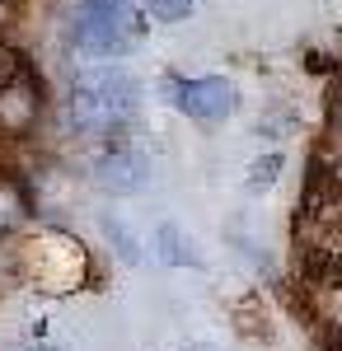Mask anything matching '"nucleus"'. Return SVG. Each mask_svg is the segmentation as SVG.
Returning <instances> with one entry per match:
<instances>
[{
  "label": "nucleus",
  "mask_w": 342,
  "mask_h": 351,
  "mask_svg": "<svg viewBox=\"0 0 342 351\" xmlns=\"http://www.w3.org/2000/svg\"><path fill=\"white\" fill-rule=\"evenodd\" d=\"M141 24H136V0H76V38L80 52L89 56H117L122 47H132Z\"/></svg>",
  "instance_id": "f03ea898"
},
{
  "label": "nucleus",
  "mask_w": 342,
  "mask_h": 351,
  "mask_svg": "<svg viewBox=\"0 0 342 351\" xmlns=\"http://www.w3.org/2000/svg\"><path fill=\"white\" fill-rule=\"evenodd\" d=\"M319 351H342V324L319 319Z\"/></svg>",
  "instance_id": "1a4fd4ad"
},
{
  "label": "nucleus",
  "mask_w": 342,
  "mask_h": 351,
  "mask_svg": "<svg viewBox=\"0 0 342 351\" xmlns=\"http://www.w3.org/2000/svg\"><path fill=\"white\" fill-rule=\"evenodd\" d=\"M277 169H282V155H267V160H258V164H253L249 188H263V183H272V178H277Z\"/></svg>",
  "instance_id": "9d476101"
},
{
  "label": "nucleus",
  "mask_w": 342,
  "mask_h": 351,
  "mask_svg": "<svg viewBox=\"0 0 342 351\" xmlns=\"http://www.w3.org/2000/svg\"><path fill=\"white\" fill-rule=\"evenodd\" d=\"M179 99V108L187 117H202V122H216V117H230L239 108V94L230 80H220V75H207V80H187V84H169Z\"/></svg>",
  "instance_id": "7ed1b4c3"
},
{
  "label": "nucleus",
  "mask_w": 342,
  "mask_h": 351,
  "mask_svg": "<svg viewBox=\"0 0 342 351\" xmlns=\"http://www.w3.org/2000/svg\"><path fill=\"white\" fill-rule=\"evenodd\" d=\"M328 281H333V286H338V291H342V253H338V258H333V267H328Z\"/></svg>",
  "instance_id": "f8f14e48"
},
{
  "label": "nucleus",
  "mask_w": 342,
  "mask_h": 351,
  "mask_svg": "<svg viewBox=\"0 0 342 351\" xmlns=\"http://www.w3.org/2000/svg\"><path fill=\"white\" fill-rule=\"evenodd\" d=\"M328 122H333V127L342 122V80L328 89Z\"/></svg>",
  "instance_id": "9b49d317"
},
{
  "label": "nucleus",
  "mask_w": 342,
  "mask_h": 351,
  "mask_svg": "<svg viewBox=\"0 0 342 351\" xmlns=\"http://www.w3.org/2000/svg\"><path fill=\"white\" fill-rule=\"evenodd\" d=\"M28 351H52V347H28Z\"/></svg>",
  "instance_id": "ddd939ff"
},
{
  "label": "nucleus",
  "mask_w": 342,
  "mask_h": 351,
  "mask_svg": "<svg viewBox=\"0 0 342 351\" xmlns=\"http://www.w3.org/2000/svg\"><path fill=\"white\" fill-rule=\"evenodd\" d=\"M99 183L113 192H136L146 183V160L141 155H108V160H99Z\"/></svg>",
  "instance_id": "20e7f679"
},
{
  "label": "nucleus",
  "mask_w": 342,
  "mask_h": 351,
  "mask_svg": "<svg viewBox=\"0 0 342 351\" xmlns=\"http://www.w3.org/2000/svg\"><path fill=\"white\" fill-rule=\"evenodd\" d=\"M33 71H28V56L19 52V47H5L0 43V94H10L19 80H28Z\"/></svg>",
  "instance_id": "39448f33"
},
{
  "label": "nucleus",
  "mask_w": 342,
  "mask_h": 351,
  "mask_svg": "<svg viewBox=\"0 0 342 351\" xmlns=\"http://www.w3.org/2000/svg\"><path fill=\"white\" fill-rule=\"evenodd\" d=\"M146 5H150V14H155L159 24H179L197 0H146Z\"/></svg>",
  "instance_id": "6e6552de"
},
{
  "label": "nucleus",
  "mask_w": 342,
  "mask_h": 351,
  "mask_svg": "<svg viewBox=\"0 0 342 351\" xmlns=\"http://www.w3.org/2000/svg\"><path fill=\"white\" fill-rule=\"evenodd\" d=\"M132 108H136V80L127 71H117V66L84 71L76 80V89H71V117L84 132H108Z\"/></svg>",
  "instance_id": "f257e3e1"
},
{
  "label": "nucleus",
  "mask_w": 342,
  "mask_h": 351,
  "mask_svg": "<svg viewBox=\"0 0 342 351\" xmlns=\"http://www.w3.org/2000/svg\"><path fill=\"white\" fill-rule=\"evenodd\" d=\"M328 267H333V258L323 248H305V258H300V276L305 281H328Z\"/></svg>",
  "instance_id": "0eeeda50"
},
{
  "label": "nucleus",
  "mask_w": 342,
  "mask_h": 351,
  "mask_svg": "<svg viewBox=\"0 0 342 351\" xmlns=\"http://www.w3.org/2000/svg\"><path fill=\"white\" fill-rule=\"evenodd\" d=\"M328 192H333V173H328V164H310V178H305V211H319L323 202H328Z\"/></svg>",
  "instance_id": "423d86ee"
}]
</instances>
